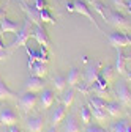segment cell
Masks as SVG:
<instances>
[{"instance_id":"obj_19","label":"cell","mask_w":131,"mask_h":132,"mask_svg":"<svg viewBox=\"0 0 131 132\" xmlns=\"http://www.w3.org/2000/svg\"><path fill=\"white\" fill-rule=\"evenodd\" d=\"M62 130H63V132H81L79 124H77V121L74 120V117H68V120L65 121Z\"/></svg>"},{"instance_id":"obj_34","label":"cell","mask_w":131,"mask_h":132,"mask_svg":"<svg viewBox=\"0 0 131 132\" xmlns=\"http://www.w3.org/2000/svg\"><path fill=\"white\" fill-rule=\"evenodd\" d=\"M35 8H37L38 11H41V10L47 8V3H46V0H35Z\"/></svg>"},{"instance_id":"obj_22","label":"cell","mask_w":131,"mask_h":132,"mask_svg":"<svg viewBox=\"0 0 131 132\" xmlns=\"http://www.w3.org/2000/svg\"><path fill=\"white\" fill-rule=\"evenodd\" d=\"M14 97V93L6 87V84L0 79V99H11Z\"/></svg>"},{"instance_id":"obj_38","label":"cell","mask_w":131,"mask_h":132,"mask_svg":"<svg viewBox=\"0 0 131 132\" xmlns=\"http://www.w3.org/2000/svg\"><path fill=\"white\" fill-rule=\"evenodd\" d=\"M10 54L6 52V49H5V51H0V60H3V58H6Z\"/></svg>"},{"instance_id":"obj_31","label":"cell","mask_w":131,"mask_h":132,"mask_svg":"<svg viewBox=\"0 0 131 132\" xmlns=\"http://www.w3.org/2000/svg\"><path fill=\"white\" fill-rule=\"evenodd\" d=\"M37 60L38 61H44V63H47V49L46 47H40V51H37Z\"/></svg>"},{"instance_id":"obj_23","label":"cell","mask_w":131,"mask_h":132,"mask_svg":"<svg viewBox=\"0 0 131 132\" xmlns=\"http://www.w3.org/2000/svg\"><path fill=\"white\" fill-rule=\"evenodd\" d=\"M40 19H41V22H46V24H55V18L51 14L49 8H44L40 11Z\"/></svg>"},{"instance_id":"obj_3","label":"cell","mask_w":131,"mask_h":132,"mask_svg":"<svg viewBox=\"0 0 131 132\" xmlns=\"http://www.w3.org/2000/svg\"><path fill=\"white\" fill-rule=\"evenodd\" d=\"M74 10H76V13H79L81 16L87 18L89 22L93 24V27H96L98 30H101L100 25L96 24V21H95V18H93V14H92V11H90V6H89V3L85 2V0H76V2H74Z\"/></svg>"},{"instance_id":"obj_9","label":"cell","mask_w":131,"mask_h":132,"mask_svg":"<svg viewBox=\"0 0 131 132\" xmlns=\"http://www.w3.org/2000/svg\"><path fill=\"white\" fill-rule=\"evenodd\" d=\"M44 88V80L41 77H37V76H32L25 80V91H32V93H38V91H43Z\"/></svg>"},{"instance_id":"obj_44","label":"cell","mask_w":131,"mask_h":132,"mask_svg":"<svg viewBox=\"0 0 131 132\" xmlns=\"http://www.w3.org/2000/svg\"><path fill=\"white\" fill-rule=\"evenodd\" d=\"M129 58H131V57H129Z\"/></svg>"},{"instance_id":"obj_6","label":"cell","mask_w":131,"mask_h":132,"mask_svg":"<svg viewBox=\"0 0 131 132\" xmlns=\"http://www.w3.org/2000/svg\"><path fill=\"white\" fill-rule=\"evenodd\" d=\"M37 102H38V96H37V93H32V91H25V94L19 99V105L25 112L33 110L37 107Z\"/></svg>"},{"instance_id":"obj_14","label":"cell","mask_w":131,"mask_h":132,"mask_svg":"<svg viewBox=\"0 0 131 132\" xmlns=\"http://www.w3.org/2000/svg\"><path fill=\"white\" fill-rule=\"evenodd\" d=\"M115 71L119 74H126V55L123 54L122 49H117V57H115Z\"/></svg>"},{"instance_id":"obj_16","label":"cell","mask_w":131,"mask_h":132,"mask_svg":"<svg viewBox=\"0 0 131 132\" xmlns=\"http://www.w3.org/2000/svg\"><path fill=\"white\" fill-rule=\"evenodd\" d=\"M54 99H55V94L52 90H43V93L40 94V104L43 109H49L52 105Z\"/></svg>"},{"instance_id":"obj_41","label":"cell","mask_w":131,"mask_h":132,"mask_svg":"<svg viewBox=\"0 0 131 132\" xmlns=\"http://www.w3.org/2000/svg\"><path fill=\"white\" fill-rule=\"evenodd\" d=\"M5 16H6V11H5L3 8H0V21H2V19L5 18Z\"/></svg>"},{"instance_id":"obj_13","label":"cell","mask_w":131,"mask_h":132,"mask_svg":"<svg viewBox=\"0 0 131 132\" xmlns=\"http://www.w3.org/2000/svg\"><path fill=\"white\" fill-rule=\"evenodd\" d=\"M44 121L40 117H28L27 118V129L28 132H43Z\"/></svg>"},{"instance_id":"obj_20","label":"cell","mask_w":131,"mask_h":132,"mask_svg":"<svg viewBox=\"0 0 131 132\" xmlns=\"http://www.w3.org/2000/svg\"><path fill=\"white\" fill-rule=\"evenodd\" d=\"M106 112H107L109 115H112V117H119V115L122 113V104L117 102V101L107 102V105H106Z\"/></svg>"},{"instance_id":"obj_42","label":"cell","mask_w":131,"mask_h":132,"mask_svg":"<svg viewBox=\"0 0 131 132\" xmlns=\"http://www.w3.org/2000/svg\"><path fill=\"white\" fill-rule=\"evenodd\" d=\"M49 132H57V126H52L51 129H49Z\"/></svg>"},{"instance_id":"obj_2","label":"cell","mask_w":131,"mask_h":132,"mask_svg":"<svg viewBox=\"0 0 131 132\" xmlns=\"http://www.w3.org/2000/svg\"><path fill=\"white\" fill-rule=\"evenodd\" d=\"M107 41L112 47L115 49H123V47H128L131 46V36L126 35V33H120V31H114L107 36Z\"/></svg>"},{"instance_id":"obj_10","label":"cell","mask_w":131,"mask_h":132,"mask_svg":"<svg viewBox=\"0 0 131 132\" xmlns=\"http://www.w3.org/2000/svg\"><path fill=\"white\" fill-rule=\"evenodd\" d=\"M107 22L112 24L114 27H119V28L128 25L126 18H125L122 13H119V11H109V14H107Z\"/></svg>"},{"instance_id":"obj_4","label":"cell","mask_w":131,"mask_h":132,"mask_svg":"<svg viewBox=\"0 0 131 132\" xmlns=\"http://www.w3.org/2000/svg\"><path fill=\"white\" fill-rule=\"evenodd\" d=\"M115 96L119 99V102L122 105H131V90L128 88V85L125 84V82H119V84L115 85Z\"/></svg>"},{"instance_id":"obj_1","label":"cell","mask_w":131,"mask_h":132,"mask_svg":"<svg viewBox=\"0 0 131 132\" xmlns=\"http://www.w3.org/2000/svg\"><path fill=\"white\" fill-rule=\"evenodd\" d=\"M32 25H33V22H32L28 18H25L24 19V25L16 31V36H14V39L10 43V49H18V47H22V46H25L27 44V41H28V38H30V35H32V31H33V28H32Z\"/></svg>"},{"instance_id":"obj_43","label":"cell","mask_w":131,"mask_h":132,"mask_svg":"<svg viewBox=\"0 0 131 132\" xmlns=\"http://www.w3.org/2000/svg\"><path fill=\"white\" fill-rule=\"evenodd\" d=\"M126 79H128V80H131V72H129V74L126 76Z\"/></svg>"},{"instance_id":"obj_33","label":"cell","mask_w":131,"mask_h":132,"mask_svg":"<svg viewBox=\"0 0 131 132\" xmlns=\"http://www.w3.org/2000/svg\"><path fill=\"white\" fill-rule=\"evenodd\" d=\"M76 87H77V90H79L81 93L87 94V93H89V87H90V85H89V84H85V82H82V84H77Z\"/></svg>"},{"instance_id":"obj_5","label":"cell","mask_w":131,"mask_h":132,"mask_svg":"<svg viewBox=\"0 0 131 132\" xmlns=\"http://www.w3.org/2000/svg\"><path fill=\"white\" fill-rule=\"evenodd\" d=\"M32 36L35 38V41H37L40 46H43V47L49 49V44H51V41H49V35H47L46 28L43 27V24L33 25V31H32Z\"/></svg>"},{"instance_id":"obj_28","label":"cell","mask_w":131,"mask_h":132,"mask_svg":"<svg viewBox=\"0 0 131 132\" xmlns=\"http://www.w3.org/2000/svg\"><path fill=\"white\" fill-rule=\"evenodd\" d=\"M90 109H92V118H95L96 121H104L106 120V110L96 109V107H90Z\"/></svg>"},{"instance_id":"obj_35","label":"cell","mask_w":131,"mask_h":132,"mask_svg":"<svg viewBox=\"0 0 131 132\" xmlns=\"http://www.w3.org/2000/svg\"><path fill=\"white\" fill-rule=\"evenodd\" d=\"M112 3H114V6L119 8V10L125 8V0H112Z\"/></svg>"},{"instance_id":"obj_25","label":"cell","mask_w":131,"mask_h":132,"mask_svg":"<svg viewBox=\"0 0 131 132\" xmlns=\"http://www.w3.org/2000/svg\"><path fill=\"white\" fill-rule=\"evenodd\" d=\"M54 88L57 90V91H63L65 90V87H67L68 84H67V77H63V76H57V77H54Z\"/></svg>"},{"instance_id":"obj_26","label":"cell","mask_w":131,"mask_h":132,"mask_svg":"<svg viewBox=\"0 0 131 132\" xmlns=\"http://www.w3.org/2000/svg\"><path fill=\"white\" fill-rule=\"evenodd\" d=\"M74 101V90H68L67 93L63 94V99H62V104L65 105V109H70L71 104Z\"/></svg>"},{"instance_id":"obj_27","label":"cell","mask_w":131,"mask_h":132,"mask_svg":"<svg viewBox=\"0 0 131 132\" xmlns=\"http://www.w3.org/2000/svg\"><path fill=\"white\" fill-rule=\"evenodd\" d=\"M128 124H129V120H120L111 127V132H126Z\"/></svg>"},{"instance_id":"obj_37","label":"cell","mask_w":131,"mask_h":132,"mask_svg":"<svg viewBox=\"0 0 131 132\" xmlns=\"http://www.w3.org/2000/svg\"><path fill=\"white\" fill-rule=\"evenodd\" d=\"M125 8H126V11L131 14V0H125Z\"/></svg>"},{"instance_id":"obj_15","label":"cell","mask_w":131,"mask_h":132,"mask_svg":"<svg viewBox=\"0 0 131 132\" xmlns=\"http://www.w3.org/2000/svg\"><path fill=\"white\" fill-rule=\"evenodd\" d=\"M19 28L21 27L16 24V22H13L11 19H8L6 16L0 21V31H2V33H16Z\"/></svg>"},{"instance_id":"obj_36","label":"cell","mask_w":131,"mask_h":132,"mask_svg":"<svg viewBox=\"0 0 131 132\" xmlns=\"http://www.w3.org/2000/svg\"><path fill=\"white\" fill-rule=\"evenodd\" d=\"M65 6H67V10H68L70 13H76V10H74V2H73V3H67Z\"/></svg>"},{"instance_id":"obj_29","label":"cell","mask_w":131,"mask_h":132,"mask_svg":"<svg viewBox=\"0 0 131 132\" xmlns=\"http://www.w3.org/2000/svg\"><path fill=\"white\" fill-rule=\"evenodd\" d=\"M81 120H82V123L89 124L92 121V109L90 107H82L81 109Z\"/></svg>"},{"instance_id":"obj_11","label":"cell","mask_w":131,"mask_h":132,"mask_svg":"<svg viewBox=\"0 0 131 132\" xmlns=\"http://www.w3.org/2000/svg\"><path fill=\"white\" fill-rule=\"evenodd\" d=\"M100 68H101V63L100 61H96L93 64H90L87 71H85V84L92 85L93 82L98 79V76H100Z\"/></svg>"},{"instance_id":"obj_30","label":"cell","mask_w":131,"mask_h":132,"mask_svg":"<svg viewBox=\"0 0 131 132\" xmlns=\"http://www.w3.org/2000/svg\"><path fill=\"white\" fill-rule=\"evenodd\" d=\"M112 72H114V68L112 66H106V68H103L101 71H100V77H103L107 84L112 80Z\"/></svg>"},{"instance_id":"obj_39","label":"cell","mask_w":131,"mask_h":132,"mask_svg":"<svg viewBox=\"0 0 131 132\" xmlns=\"http://www.w3.org/2000/svg\"><path fill=\"white\" fill-rule=\"evenodd\" d=\"M8 132H21V130H19V127H18V126L14 124V126H10V130H8Z\"/></svg>"},{"instance_id":"obj_12","label":"cell","mask_w":131,"mask_h":132,"mask_svg":"<svg viewBox=\"0 0 131 132\" xmlns=\"http://www.w3.org/2000/svg\"><path fill=\"white\" fill-rule=\"evenodd\" d=\"M28 69L32 71V76H37V77L44 79V77L47 76V63H44V61H38V60H37Z\"/></svg>"},{"instance_id":"obj_32","label":"cell","mask_w":131,"mask_h":132,"mask_svg":"<svg viewBox=\"0 0 131 132\" xmlns=\"http://www.w3.org/2000/svg\"><path fill=\"white\" fill-rule=\"evenodd\" d=\"M84 132H107V130H106V129H103L101 126L93 124V126H87V129H85Z\"/></svg>"},{"instance_id":"obj_24","label":"cell","mask_w":131,"mask_h":132,"mask_svg":"<svg viewBox=\"0 0 131 132\" xmlns=\"http://www.w3.org/2000/svg\"><path fill=\"white\" fill-rule=\"evenodd\" d=\"M90 105H92V107H96V109H103V110H106L107 102H106V99H104V97L93 96V97H90Z\"/></svg>"},{"instance_id":"obj_8","label":"cell","mask_w":131,"mask_h":132,"mask_svg":"<svg viewBox=\"0 0 131 132\" xmlns=\"http://www.w3.org/2000/svg\"><path fill=\"white\" fill-rule=\"evenodd\" d=\"M18 123V115H16L11 109H2L0 110V126H14Z\"/></svg>"},{"instance_id":"obj_18","label":"cell","mask_w":131,"mask_h":132,"mask_svg":"<svg viewBox=\"0 0 131 132\" xmlns=\"http://www.w3.org/2000/svg\"><path fill=\"white\" fill-rule=\"evenodd\" d=\"M79 80H81V71L77 68H71L68 71V77H67V84L68 87H76L79 84Z\"/></svg>"},{"instance_id":"obj_7","label":"cell","mask_w":131,"mask_h":132,"mask_svg":"<svg viewBox=\"0 0 131 132\" xmlns=\"http://www.w3.org/2000/svg\"><path fill=\"white\" fill-rule=\"evenodd\" d=\"M21 8L22 11L27 14V18L33 22V25H38L41 24V19H40V11L35 8V5H28L25 0H21Z\"/></svg>"},{"instance_id":"obj_17","label":"cell","mask_w":131,"mask_h":132,"mask_svg":"<svg viewBox=\"0 0 131 132\" xmlns=\"http://www.w3.org/2000/svg\"><path fill=\"white\" fill-rule=\"evenodd\" d=\"M65 117H67V110H65V105L62 104V105L55 107V110H54V113H52V126H59V124L65 120Z\"/></svg>"},{"instance_id":"obj_40","label":"cell","mask_w":131,"mask_h":132,"mask_svg":"<svg viewBox=\"0 0 131 132\" xmlns=\"http://www.w3.org/2000/svg\"><path fill=\"white\" fill-rule=\"evenodd\" d=\"M8 46H5V43H3V39H2V36H0V51H5Z\"/></svg>"},{"instance_id":"obj_21","label":"cell","mask_w":131,"mask_h":132,"mask_svg":"<svg viewBox=\"0 0 131 132\" xmlns=\"http://www.w3.org/2000/svg\"><path fill=\"white\" fill-rule=\"evenodd\" d=\"M85 2H87L89 5H92V6H93V8H95L98 13H100L103 19H106V21H107V13L104 11V8H106V6H104L101 2H100V0H85Z\"/></svg>"}]
</instances>
